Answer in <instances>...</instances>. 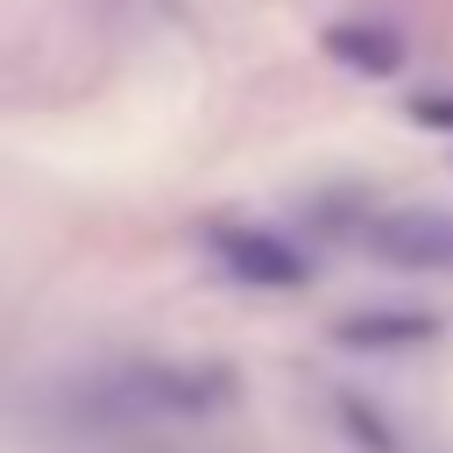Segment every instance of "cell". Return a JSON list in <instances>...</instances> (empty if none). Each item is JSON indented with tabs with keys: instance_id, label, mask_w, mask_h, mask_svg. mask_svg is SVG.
Returning <instances> with one entry per match:
<instances>
[{
	"instance_id": "3957f363",
	"label": "cell",
	"mask_w": 453,
	"mask_h": 453,
	"mask_svg": "<svg viewBox=\"0 0 453 453\" xmlns=\"http://www.w3.org/2000/svg\"><path fill=\"white\" fill-rule=\"evenodd\" d=\"M326 57H340V64L361 71V78H389V71L403 64V42H396V28H382V21H333V28H326Z\"/></svg>"
},
{
	"instance_id": "7a4b0ae2",
	"label": "cell",
	"mask_w": 453,
	"mask_h": 453,
	"mask_svg": "<svg viewBox=\"0 0 453 453\" xmlns=\"http://www.w3.org/2000/svg\"><path fill=\"white\" fill-rule=\"evenodd\" d=\"M361 241L389 269H453V212H382Z\"/></svg>"
},
{
	"instance_id": "6da1fadb",
	"label": "cell",
	"mask_w": 453,
	"mask_h": 453,
	"mask_svg": "<svg viewBox=\"0 0 453 453\" xmlns=\"http://www.w3.org/2000/svg\"><path fill=\"white\" fill-rule=\"evenodd\" d=\"M205 248H212V262L234 276V283H255V290H297L304 276H311V262L283 241V234H269V226H212L205 234Z\"/></svg>"
},
{
	"instance_id": "277c9868",
	"label": "cell",
	"mask_w": 453,
	"mask_h": 453,
	"mask_svg": "<svg viewBox=\"0 0 453 453\" xmlns=\"http://www.w3.org/2000/svg\"><path fill=\"white\" fill-rule=\"evenodd\" d=\"M333 333H340L347 347H411V340H432L439 319H432V311H354V319H340Z\"/></svg>"
},
{
	"instance_id": "5b68a950",
	"label": "cell",
	"mask_w": 453,
	"mask_h": 453,
	"mask_svg": "<svg viewBox=\"0 0 453 453\" xmlns=\"http://www.w3.org/2000/svg\"><path fill=\"white\" fill-rule=\"evenodd\" d=\"M411 120H418V127H446V134H453V92H418V99H411Z\"/></svg>"
}]
</instances>
